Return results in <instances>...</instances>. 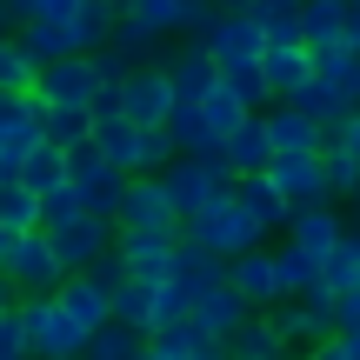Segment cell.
I'll list each match as a JSON object with an SVG mask.
<instances>
[{
  "label": "cell",
  "mask_w": 360,
  "mask_h": 360,
  "mask_svg": "<svg viewBox=\"0 0 360 360\" xmlns=\"http://www.w3.org/2000/svg\"><path fill=\"white\" fill-rule=\"evenodd\" d=\"M114 7H120V0H114Z\"/></svg>",
  "instance_id": "obj_56"
},
{
  "label": "cell",
  "mask_w": 360,
  "mask_h": 360,
  "mask_svg": "<svg viewBox=\"0 0 360 360\" xmlns=\"http://www.w3.org/2000/svg\"><path fill=\"white\" fill-rule=\"evenodd\" d=\"M287 107H300V114H307V120H314V127H327V134H334V127H340V120H347V114H354V107H347V101H340V94H334V87H327V80H321V74H307V80H300V87H294V94H287Z\"/></svg>",
  "instance_id": "obj_24"
},
{
  "label": "cell",
  "mask_w": 360,
  "mask_h": 360,
  "mask_svg": "<svg viewBox=\"0 0 360 360\" xmlns=\"http://www.w3.org/2000/svg\"><path fill=\"white\" fill-rule=\"evenodd\" d=\"M154 180H160V193H167V200H174V214H193V207L220 200V193L233 187V180L220 174L214 160H187V154H174V160H167V167H160Z\"/></svg>",
  "instance_id": "obj_6"
},
{
  "label": "cell",
  "mask_w": 360,
  "mask_h": 360,
  "mask_svg": "<svg viewBox=\"0 0 360 360\" xmlns=\"http://www.w3.org/2000/svg\"><path fill=\"white\" fill-rule=\"evenodd\" d=\"M13 180H20L27 193L60 187V180H67V154H60V147H47V141H40V147H27V154H20V174H13Z\"/></svg>",
  "instance_id": "obj_33"
},
{
  "label": "cell",
  "mask_w": 360,
  "mask_h": 360,
  "mask_svg": "<svg viewBox=\"0 0 360 360\" xmlns=\"http://www.w3.org/2000/svg\"><path fill=\"white\" fill-rule=\"evenodd\" d=\"M0 34H13V27H7V13H0Z\"/></svg>",
  "instance_id": "obj_53"
},
{
  "label": "cell",
  "mask_w": 360,
  "mask_h": 360,
  "mask_svg": "<svg viewBox=\"0 0 360 360\" xmlns=\"http://www.w3.org/2000/svg\"><path fill=\"white\" fill-rule=\"evenodd\" d=\"M287 360H314V354H287Z\"/></svg>",
  "instance_id": "obj_54"
},
{
  "label": "cell",
  "mask_w": 360,
  "mask_h": 360,
  "mask_svg": "<svg viewBox=\"0 0 360 360\" xmlns=\"http://www.w3.org/2000/svg\"><path fill=\"white\" fill-rule=\"evenodd\" d=\"M0 227H7V233H27V227H34V193H27L20 180L0 187Z\"/></svg>",
  "instance_id": "obj_40"
},
{
  "label": "cell",
  "mask_w": 360,
  "mask_h": 360,
  "mask_svg": "<svg viewBox=\"0 0 360 360\" xmlns=\"http://www.w3.org/2000/svg\"><path fill=\"white\" fill-rule=\"evenodd\" d=\"M281 233H287V247H294V254H307L314 267H321V260H327V247L347 233V220H340V207H334V200H314V207H294Z\"/></svg>",
  "instance_id": "obj_10"
},
{
  "label": "cell",
  "mask_w": 360,
  "mask_h": 360,
  "mask_svg": "<svg viewBox=\"0 0 360 360\" xmlns=\"http://www.w3.org/2000/svg\"><path fill=\"white\" fill-rule=\"evenodd\" d=\"M200 47H207V60H214V74L260 60V27H254V13H214V27L200 34Z\"/></svg>",
  "instance_id": "obj_9"
},
{
  "label": "cell",
  "mask_w": 360,
  "mask_h": 360,
  "mask_svg": "<svg viewBox=\"0 0 360 360\" xmlns=\"http://www.w3.org/2000/svg\"><path fill=\"white\" fill-rule=\"evenodd\" d=\"M260 80H267V101H287V94L300 87V80L314 74V60H307V47H260Z\"/></svg>",
  "instance_id": "obj_23"
},
{
  "label": "cell",
  "mask_w": 360,
  "mask_h": 360,
  "mask_svg": "<svg viewBox=\"0 0 360 360\" xmlns=\"http://www.w3.org/2000/svg\"><path fill=\"white\" fill-rule=\"evenodd\" d=\"M53 307H60L67 321L80 327V334H94V327L107 321V294H101V287L87 281V274H67V281L53 287Z\"/></svg>",
  "instance_id": "obj_22"
},
{
  "label": "cell",
  "mask_w": 360,
  "mask_h": 360,
  "mask_svg": "<svg viewBox=\"0 0 360 360\" xmlns=\"http://www.w3.org/2000/svg\"><path fill=\"white\" fill-rule=\"evenodd\" d=\"M34 74H40V67L27 60L20 34H0V94H27V87H34Z\"/></svg>",
  "instance_id": "obj_37"
},
{
  "label": "cell",
  "mask_w": 360,
  "mask_h": 360,
  "mask_svg": "<svg viewBox=\"0 0 360 360\" xmlns=\"http://www.w3.org/2000/svg\"><path fill=\"white\" fill-rule=\"evenodd\" d=\"M214 7H220V13H247L254 0H214Z\"/></svg>",
  "instance_id": "obj_50"
},
{
  "label": "cell",
  "mask_w": 360,
  "mask_h": 360,
  "mask_svg": "<svg viewBox=\"0 0 360 360\" xmlns=\"http://www.w3.org/2000/svg\"><path fill=\"white\" fill-rule=\"evenodd\" d=\"M321 287L327 294H347V287H360V233L347 227L334 247H327V260H321Z\"/></svg>",
  "instance_id": "obj_30"
},
{
  "label": "cell",
  "mask_w": 360,
  "mask_h": 360,
  "mask_svg": "<svg viewBox=\"0 0 360 360\" xmlns=\"http://www.w3.org/2000/svg\"><path fill=\"white\" fill-rule=\"evenodd\" d=\"M40 233H47L60 274H80L87 260H101L107 247H114V220H101V214H67V220H53V227H40Z\"/></svg>",
  "instance_id": "obj_4"
},
{
  "label": "cell",
  "mask_w": 360,
  "mask_h": 360,
  "mask_svg": "<svg viewBox=\"0 0 360 360\" xmlns=\"http://www.w3.org/2000/svg\"><path fill=\"white\" fill-rule=\"evenodd\" d=\"M114 107L134 120V127H160L167 120V107H174V94H167V74H160V60H134V74L114 87Z\"/></svg>",
  "instance_id": "obj_7"
},
{
  "label": "cell",
  "mask_w": 360,
  "mask_h": 360,
  "mask_svg": "<svg viewBox=\"0 0 360 360\" xmlns=\"http://www.w3.org/2000/svg\"><path fill=\"white\" fill-rule=\"evenodd\" d=\"M281 360H287V354H281Z\"/></svg>",
  "instance_id": "obj_57"
},
{
  "label": "cell",
  "mask_w": 360,
  "mask_h": 360,
  "mask_svg": "<svg viewBox=\"0 0 360 360\" xmlns=\"http://www.w3.org/2000/svg\"><path fill=\"white\" fill-rule=\"evenodd\" d=\"M114 254L134 281H167V260H174V233H114Z\"/></svg>",
  "instance_id": "obj_17"
},
{
  "label": "cell",
  "mask_w": 360,
  "mask_h": 360,
  "mask_svg": "<svg viewBox=\"0 0 360 360\" xmlns=\"http://www.w3.org/2000/svg\"><path fill=\"white\" fill-rule=\"evenodd\" d=\"M340 47L360 53V0H340Z\"/></svg>",
  "instance_id": "obj_47"
},
{
  "label": "cell",
  "mask_w": 360,
  "mask_h": 360,
  "mask_svg": "<svg viewBox=\"0 0 360 360\" xmlns=\"http://www.w3.org/2000/svg\"><path fill=\"white\" fill-rule=\"evenodd\" d=\"M0 307H13V287H7V281H0Z\"/></svg>",
  "instance_id": "obj_51"
},
{
  "label": "cell",
  "mask_w": 360,
  "mask_h": 360,
  "mask_svg": "<svg viewBox=\"0 0 360 360\" xmlns=\"http://www.w3.org/2000/svg\"><path fill=\"white\" fill-rule=\"evenodd\" d=\"M254 314L274 327V334H281V347H287V354H307L314 340H327V334H334V327H327V321H314L300 300H274V307H254Z\"/></svg>",
  "instance_id": "obj_19"
},
{
  "label": "cell",
  "mask_w": 360,
  "mask_h": 360,
  "mask_svg": "<svg viewBox=\"0 0 360 360\" xmlns=\"http://www.w3.org/2000/svg\"><path fill=\"white\" fill-rule=\"evenodd\" d=\"M227 193H233V207H240V214L260 227V240H267V233H281V227H287V214H294V207H287L281 193L267 187V174H240Z\"/></svg>",
  "instance_id": "obj_18"
},
{
  "label": "cell",
  "mask_w": 360,
  "mask_h": 360,
  "mask_svg": "<svg viewBox=\"0 0 360 360\" xmlns=\"http://www.w3.org/2000/svg\"><path fill=\"white\" fill-rule=\"evenodd\" d=\"M220 80L240 94V107H247V114H260V107H267V80H260V67H254V60H247V67H227Z\"/></svg>",
  "instance_id": "obj_41"
},
{
  "label": "cell",
  "mask_w": 360,
  "mask_h": 360,
  "mask_svg": "<svg viewBox=\"0 0 360 360\" xmlns=\"http://www.w3.org/2000/svg\"><path fill=\"white\" fill-rule=\"evenodd\" d=\"M267 260H274V300H294V294H307L314 281H321V267H314L307 254H294V247H267Z\"/></svg>",
  "instance_id": "obj_28"
},
{
  "label": "cell",
  "mask_w": 360,
  "mask_h": 360,
  "mask_svg": "<svg viewBox=\"0 0 360 360\" xmlns=\"http://www.w3.org/2000/svg\"><path fill=\"white\" fill-rule=\"evenodd\" d=\"M74 360H80V354H74Z\"/></svg>",
  "instance_id": "obj_58"
},
{
  "label": "cell",
  "mask_w": 360,
  "mask_h": 360,
  "mask_svg": "<svg viewBox=\"0 0 360 360\" xmlns=\"http://www.w3.org/2000/svg\"><path fill=\"white\" fill-rule=\"evenodd\" d=\"M20 360H34V354H20Z\"/></svg>",
  "instance_id": "obj_55"
},
{
  "label": "cell",
  "mask_w": 360,
  "mask_h": 360,
  "mask_svg": "<svg viewBox=\"0 0 360 360\" xmlns=\"http://www.w3.org/2000/svg\"><path fill=\"white\" fill-rule=\"evenodd\" d=\"M340 340V354H347V360H360V327H347V334H334Z\"/></svg>",
  "instance_id": "obj_49"
},
{
  "label": "cell",
  "mask_w": 360,
  "mask_h": 360,
  "mask_svg": "<svg viewBox=\"0 0 360 360\" xmlns=\"http://www.w3.org/2000/svg\"><path fill=\"white\" fill-rule=\"evenodd\" d=\"M67 187H74V200H80V214H101V220H114V207H120V187H127V174L120 167H107L94 147H74L67 154Z\"/></svg>",
  "instance_id": "obj_5"
},
{
  "label": "cell",
  "mask_w": 360,
  "mask_h": 360,
  "mask_svg": "<svg viewBox=\"0 0 360 360\" xmlns=\"http://www.w3.org/2000/svg\"><path fill=\"white\" fill-rule=\"evenodd\" d=\"M300 47H340V0H300Z\"/></svg>",
  "instance_id": "obj_32"
},
{
  "label": "cell",
  "mask_w": 360,
  "mask_h": 360,
  "mask_svg": "<svg viewBox=\"0 0 360 360\" xmlns=\"http://www.w3.org/2000/svg\"><path fill=\"white\" fill-rule=\"evenodd\" d=\"M87 67H94V87H107V94H114L120 80L134 74V53H127V47H114V40H107V47H94V53H87Z\"/></svg>",
  "instance_id": "obj_39"
},
{
  "label": "cell",
  "mask_w": 360,
  "mask_h": 360,
  "mask_svg": "<svg viewBox=\"0 0 360 360\" xmlns=\"http://www.w3.org/2000/svg\"><path fill=\"white\" fill-rule=\"evenodd\" d=\"M321 180H327V200H354L360 193V160H347L334 141L321 147Z\"/></svg>",
  "instance_id": "obj_36"
},
{
  "label": "cell",
  "mask_w": 360,
  "mask_h": 360,
  "mask_svg": "<svg viewBox=\"0 0 360 360\" xmlns=\"http://www.w3.org/2000/svg\"><path fill=\"white\" fill-rule=\"evenodd\" d=\"M141 347H147L141 327H127V321H101L87 340H80V360H141Z\"/></svg>",
  "instance_id": "obj_25"
},
{
  "label": "cell",
  "mask_w": 360,
  "mask_h": 360,
  "mask_svg": "<svg viewBox=\"0 0 360 360\" xmlns=\"http://www.w3.org/2000/svg\"><path fill=\"white\" fill-rule=\"evenodd\" d=\"M141 360H187V354H180V347H174L167 334H147V347H141Z\"/></svg>",
  "instance_id": "obj_48"
},
{
  "label": "cell",
  "mask_w": 360,
  "mask_h": 360,
  "mask_svg": "<svg viewBox=\"0 0 360 360\" xmlns=\"http://www.w3.org/2000/svg\"><path fill=\"white\" fill-rule=\"evenodd\" d=\"M220 347H227L233 360H281V354H287V347H281V334H274V327L260 321V314H247V321L233 327V334L220 340Z\"/></svg>",
  "instance_id": "obj_29"
},
{
  "label": "cell",
  "mask_w": 360,
  "mask_h": 360,
  "mask_svg": "<svg viewBox=\"0 0 360 360\" xmlns=\"http://www.w3.org/2000/svg\"><path fill=\"white\" fill-rule=\"evenodd\" d=\"M260 127H267L274 154H321V147H327V127H314V120L300 114V107H287V101L260 107Z\"/></svg>",
  "instance_id": "obj_12"
},
{
  "label": "cell",
  "mask_w": 360,
  "mask_h": 360,
  "mask_svg": "<svg viewBox=\"0 0 360 360\" xmlns=\"http://www.w3.org/2000/svg\"><path fill=\"white\" fill-rule=\"evenodd\" d=\"M27 147H40V107H34V94H0V160H13V174H20Z\"/></svg>",
  "instance_id": "obj_16"
},
{
  "label": "cell",
  "mask_w": 360,
  "mask_h": 360,
  "mask_svg": "<svg viewBox=\"0 0 360 360\" xmlns=\"http://www.w3.org/2000/svg\"><path fill=\"white\" fill-rule=\"evenodd\" d=\"M67 34H74V47H80V53L107 47V34H114V0H80V13L67 20Z\"/></svg>",
  "instance_id": "obj_34"
},
{
  "label": "cell",
  "mask_w": 360,
  "mask_h": 360,
  "mask_svg": "<svg viewBox=\"0 0 360 360\" xmlns=\"http://www.w3.org/2000/svg\"><path fill=\"white\" fill-rule=\"evenodd\" d=\"M267 160H274V147H267V127H260V114H247L240 127H227V134H220V174H227V180L260 174Z\"/></svg>",
  "instance_id": "obj_15"
},
{
  "label": "cell",
  "mask_w": 360,
  "mask_h": 360,
  "mask_svg": "<svg viewBox=\"0 0 360 360\" xmlns=\"http://www.w3.org/2000/svg\"><path fill=\"white\" fill-rule=\"evenodd\" d=\"M267 187L281 193L287 207H314V200H327V180H321V154H274L267 167Z\"/></svg>",
  "instance_id": "obj_11"
},
{
  "label": "cell",
  "mask_w": 360,
  "mask_h": 360,
  "mask_svg": "<svg viewBox=\"0 0 360 360\" xmlns=\"http://www.w3.org/2000/svg\"><path fill=\"white\" fill-rule=\"evenodd\" d=\"M307 60H314V74H321L347 107H360V53L354 47H321V53H307Z\"/></svg>",
  "instance_id": "obj_27"
},
{
  "label": "cell",
  "mask_w": 360,
  "mask_h": 360,
  "mask_svg": "<svg viewBox=\"0 0 360 360\" xmlns=\"http://www.w3.org/2000/svg\"><path fill=\"white\" fill-rule=\"evenodd\" d=\"M180 214L174 200L160 193L154 174H127V187H120V207H114V233H174Z\"/></svg>",
  "instance_id": "obj_3"
},
{
  "label": "cell",
  "mask_w": 360,
  "mask_h": 360,
  "mask_svg": "<svg viewBox=\"0 0 360 360\" xmlns=\"http://www.w3.org/2000/svg\"><path fill=\"white\" fill-rule=\"evenodd\" d=\"M174 160V141L160 127H141V147H134V174H160Z\"/></svg>",
  "instance_id": "obj_42"
},
{
  "label": "cell",
  "mask_w": 360,
  "mask_h": 360,
  "mask_svg": "<svg viewBox=\"0 0 360 360\" xmlns=\"http://www.w3.org/2000/svg\"><path fill=\"white\" fill-rule=\"evenodd\" d=\"M27 354V327H20V307H0V360H20Z\"/></svg>",
  "instance_id": "obj_44"
},
{
  "label": "cell",
  "mask_w": 360,
  "mask_h": 360,
  "mask_svg": "<svg viewBox=\"0 0 360 360\" xmlns=\"http://www.w3.org/2000/svg\"><path fill=\"white\" fill-rule=\"evenodd\" d=\"M254 27H260V47H300V0H254Z\"/></svg>",
  "instance_id": "obj_26"
},
{
  "label": "cell",
  "mask_w": 360,
  "mask_h": 360,
  "mask_svg": "<svg viewBox=\"0 0 360 360\" xmlns=\"http://www.w3.org/2000/svg\"><path fill=\"white\" fill-rule=\"evenodd\" d=\"M160 74H167V94H174V107H193L207 87H214V60H207V47L200 40H187V47H174L167 60H160Z\"/></svg>",
  "instance_id": "obj_14"
},
{
  "label": "cell",
  "mask_w": 360,
  "mask_h": 360,
  "mask_svg": "<svg viewBox=\"0 0 360 360\" xmlns=\"http://www.w3.org/2000/svg\"><path fill=\"white\" fill-rule=\"evenodd\" d=\"M193 107H200V120H207V134H227V127H240V120H247V107H240V94H233L227 80H214V87H207V94H200V101H193Z\"/></svg>",
  "instance_id": "obj_35"
},
{
  "label": "cell",
  "mask_w": 360,
  "mask_h": 360,
  "mask_svg": "<svg viewBox=\"0 0 360 360\" xmlns=\"http://www.w3.org/2000/svg\"><path fill=\"white\" fill-rule=\"evenodd\" d=\"M34 107H40V101H34ZM40 141L60 147V154L87 147V107H40Z\"/></svg>",
  "instance_id": "obj_31"
},
{
  "label": "cell",
  "mask_w": 360,
  "mask_h": 360,
  "mask_svg": "<svg viewBox=\"0 0 360 360\" xmlns=\"http://www.w3.org/2000/svg\"><path fill=\"white\" fill-rule=\"evenodd\" d=\"M27 94H34L40 107H87L101 87H94V67H87V53H67V60H47V67H40Z\"/></svg>",
  "instance_id": "obj_8"
},
{
  "label": "cell",
  "mask_w": 360,
  "mask_h": 360,
  "mask_svg": "<svg viewBox=\"0 0 360 360\" xmlns=\"http://www.w3.org/2000/svg\"><path fill=\"white\" fill-rule=\"evenodd\" d=\"M180 321H187V294L174 281H154V294H147V334H167Z\"/></svg>",
  "instance_id": "obj_38"
},
{
  "label": "cell",
  "mask_w": 360,
  "mask_h": 360,
  "mask_svg": "<svg viewBox=\"0 0 360 360\" xmlns=\"http://www.w3.org/2000/svg\"><path fill=\"white\" fill-rule=\"evenodd\" d=\"M214 0H180V20H174V34H187V40H200L207 27H214Z\"/></svg>",
  "instance_id": "obj_43"
},
{
  "label": "cell",
  "mask_w": 360,
  "mask_h": 360,
  "mask_svg": "<svg viewBox=\"0 0 360 360\" xmlns=\"http://www.w3.org/2000/svg\"><path fill=\"white\" fill-rule=\"evenodd\" d=\"M247 314H254V307H247V300L233 294V287H214V294H200V300H193V307H187V321L200 327L207 340H227L233 327L247 321Z\"/></svg>",
  "instance_id": "obj_21"
},
{
  "label": "cell",
  "mask_w": 360,
  "mask_h": 360,
  "mask_svg": "<svg viewBox=\"0 0 360 360\" xmlns=\"http://www.w3.org/2000/svg\"><path fill=\"white\" fill-rule=\"evenodd\" d=\"M347 327H360V287L334 294V334H347Z\"/></svg>",
  "instance_id": "obj_46"
},
{
  "label": "cell",
  "mask_w": 360,
  "mask_h": 360,
  "mask_svg": "<svg viewBox=\"0 0 360 360\" xmlns=\"http://www.w3.org/2000/svg\"><path fill=\"white\" fill-rule=\"evenodd\" d=\"M227 287L247 300V307H274V260H267V247L233 254V260H227Z\"/></svg>",
  "instance_id": "obj_20"
},
{
  "label": "cell",
  "mask_w": 360,
  "mask_h": 360,
  "mask_svg": "<svg viewBox=\"0 0 360 360\" xmlns=\"http://www.w3.org/2000/svg\"><path fill=\"white\" fill-rule=\"evenodd\" d=\"M327 141H334V147H340V154H347V160H360V107H354L347 120H340L334 134H327Z\"/></svg>",
  "instance_id": "obj_45"
},
{
  "label": "cell",
  "mask_w": 360,
  "mask_h": 360,
  "mask_svg": "<svg viewBox=\"0 0 360 360\" xmlns=\"http://www.w3.org/2000/svg\"><path fill=\"white\" fill-rule=\"evenodd\" d=\"M7 180H13V160H0V187H7Z\"/></svg>",
  "instance_id": "obj_52"
},
{
  "label": "cell",
  "mask_w": 360,
  "mask_h": 360,
  "mask_svg": "<svg viewBox=\"0 0 360 360\" xmlns=\"http://www.w3.org/2000/svg\"><path fill=\"white\" fill-rule=\"evenodd\" d=\"M13 307H20L27 354H34V360H74V354H80V340H87V334H80V327L53 307V294H20Z\"/></svg>",
  "instance_id": "obj_2"
},
{
  "label": "cell",
  "mask_w": 360,
  "mask_h": 360,
  "mask_svg": "<svg viewBox=\"0 0 360 360\" xmlns=\"http://www.w3.org/2000/svg\"><path fill=\"white\" fill-rule=\"evenodd\" d=\"M0 281H7L13 300H20V294H53L67 274H60V260H53L47 233L27 227V233H0Z\"/></svg>",
  "instance_id": "obj_1"
},
{
  "label": "cell",
  "mask_w": 360,
  "mask_h": 360,
  "mask_svg": "<svg viewBox=\"0 0 360 360\" xmlns=\"http://www.w3.org/2000/svg\"><path fill=\"white\" fill-rule=\"evenodd\" d=\"M167 281L187 294V307L200 294H214V287H227V260L220 254H207V247H193V240H174V260H167Z\"/></svg>",
  "instance_id": "obj_13"
}]
</instances>
